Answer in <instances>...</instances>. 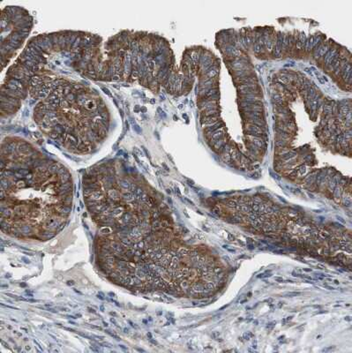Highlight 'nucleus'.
<instances>
[{
	"instance_id": "nucleus-1",
	"label": "nucleus",
	"mask_w": 352,
	"mask_h": 353,
	"mask_svg": "<svg viewBox=\"0 0 352 353\" xmlns=\"http://www.w3.org/2000/svg\"><path fill=\"white\" fill-rule=\"evenodd\" d=\"M83 197L96 229V268L110 282L143 293L206 290L203 255L185 247L155 192L127 163L93 166L84 175Z\"/></svg>"
},
{
	"instance_id": "nucleus-2",
	"label": "nucleus",
	"mask_w": 352,
	"mask_h": 353,
	"mask_svg": "<svg viewBox=\"0 0 352 353\" xmlns=\"http://www.w3.org/2000/svg\"><path fill=\"white\" fill-rule=\"evenodd\" d=\"M74 182L62 163L20 137L1 146V230L21 241H47L65 228Z\"/></svg>"
},
{
	"instance_id": "nucleus-3",
	"label": "nucleus",
	"mask_w": 352,
	"mask_h": 353,
	"mask_svg": "<svg viewBox=\"0 0 352 353\" xmlns=\"http://www.w3.org/2000/svg\"><path fill=\"white\" fill-rule=\"evenodd\" d=\"M28 94L39 101L34 119L41 132L75 154L94 152L111 130L112 115L99 91L59 75L37 74Z\"/></svg>"
},
{
	"instance_id": "nucleus-4",
	"label": "nucleus",
	"mask_w": 352,
	"mask_h": 353,
	"mask_svg": "<svg viewBox=\"0 0 352 353\" xmlns=\"http://www.w3.org/2000/svg\"><path fill=\"white\" fill-rule=\"evenodd\" d=\"M33 19L26 9L20 6H6L1 15L2 68L10 62L12 57L30 36Z\"/></svg>"
}]
</instances>
